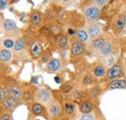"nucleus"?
<instances>
[{"instance_id": "5701e85b", "label": "nucleus", "mask_w": 126, "mask_h": 120, "mask_svg": "<svg viewBox=\"0 0 126 120\" xmlns=\"http://www.w3.org/2000/svg\"><path fill=\"white\" fill-rule=\"evenodd\" d=\"M15 44H16V42H14V40H12V39H4L2 41V45L7 49L15 47Z\"/></svg>"}, {"instance_id": "393cba45", "label": "nucleus", "mask_w": 126, "mask_h": 120, "mask_svg": "<svg viewBox=\"0 0 126 120\" xmlns=\"http://www.w3.org/2000/svg\"><path fill=\"white\" fill-rule=\"evenodd\" d=\"M68 44V38L66 35H61L58 39V45L60 48H65Z\"/></svg>"}, {"instance_id": "a19ab883", "label": "nucleus", "mask_w": 126, "mask_h": 120, "mask_svg": "<svg viewBox=\"0 0 126 120\" xmlns=\"http://www.w3.org/2000/svg\"><path fill=\"white\" fill-rule=\"evenodd\" d=\"M54 80H55L56 83H60V81H61L60 78H59V76H55V77H54Z\"/></svg>"}, {"instance_id": "f3484780", "label": "nucleus", "mask_w": 126, "mask_h": 120, "mask_svg": "<svg viewBox=\"0 0 126 120\" xmlns=\"http://www.w3.org/2000/svg\"><path fill=\"white\" fill-rule=\"evenodd\" d=\"M3 28L7 31H13L16 29V23L12 19H5L3 21Z\"/></svg>"}, {"instance_id": "6e6552de", "label": "nucleus", "mask_w": 126, "mask_h": 120, "mask_svg": "<svg viewBox=\"0 0 126 120\" xmlns=\"http://www.w3.org/2000/svg\"><path fill=\"white\" fill-rule=\"evenodd\" d=\"M84 51V45L80 42H74L71 45V54L73 56H79Z\"/></svg>"}, {"instance_id": "dca6fc26", "label": "nucleus", "mask_w": 126, "mask_h": 120, "mask_svg": "<svg viewBox=\"0 0 126 120\" xmlns=\"http://www.w3.org/2000/svg\"><path fill=\"white\" fill-rule=\"evenodd\" d=\"M12 58V52L7 48H2L0 51V59L2 62H8Z\"/></svg>"}, {"instance_id": "7c9ffc66", "label": "nucleus", "mask_w": 126, "mask_h": 120, "mask_svg": "<svg viewBox=\"0 0 126 120\" xmlns=\"http://www.w3.org/2000/svg\"><path fill=\"white\" fill-rule=\"evenodd\" d=\"M41 33L43 34V35H48V34H51V26H49V25H46V26H44L42 29H41Z\"/></svg>"}, {"instance_id": "6ab92c4d", "label": "nucleus", "mask_w": 126, "mask_h": 120, "mask_svg": "<svg viewBox=\"0 0 126 120\" xmlns=\"http://www.w3.org/2000/svg\"><path fill=\"white\" fill-rule=\"evenodd\" d=\"M9 92H10V96L16 97V98H18L21 95V89H20V87L17 84L12 85L10 87V89H9Z\"/></svg>"}, {"instance_id": "a211bd4d", "label": "nucleus", "mask_w": 126, "mask_h": 120, "mask_svg": "<svg viewBox=\"0 0 126 120\" xmlns=\"http://www.w3.org/2000/svg\"><path fill=\"white\" fill-rule=\"evenodd\" d=\"M126 25V18L124 15H120L114 22V27L117 30H121Z\"/></svg>"}, {"instance_id": "c85d7f7f", "label": "nucleus", "mask_w": 126, "mask_h": 120, "mask_svg": "<svg viewBox=\"0 0 126 120\" xmlns=\"http://www.w3.org/2000/svg\"><path fill=\"white\" fill-rule=\"evenodd\" d=\"M83 84L84 85H90L92 82H93V79H92V76L90 75H86L83 77Z\"/></svg>"}, {"instance_id": "e433bc0d", "label": "nucleus", "mask_w": 126, "mask_h": 120, "mask_svg": "<svg viewBox=\"0 0 126 120\" xmlns=\"http://www.w3.org/2000/svg\"><path fill=\"white\" fill-rule=\"evenodd\" d=\"M0 120H11L9 113H2L0 116Z\"/></svg>"}, {"instance_id": "0eeeda50", "label": "nucleus", "mask_w": 126, "mask_h": 120, "mask_svg": "<svg viewBox=\"0 0 126 120\" xmlns=\"http://www.w3.org/2000/svg\"><path fill=\"white\" fill-rule=\"evenodd\" d=\"M18 103V98L16 97H13V96H9L7 99H5L4 101L1 102L2 104V106L8 110L12 109L13 107H15Z\"/></svg>"}, {"instance_id": "c9c22d12", "label": "nucleus", "mask_w": 126, "mask_h": 120, "mask_svg": "<svg viewBox=\"0 0 126 120\" xmlns=\"http://www.w3.org/2000/svg\"><path fill=\"white\" fill-rule=\"evenodd\" d=\"M45 15H46V18H47V19H51V18L53 17V13H52L51 10H47Z\"/></svg>"}, {"instance_id": "9d476101", "label": "nucleus", "mask_w": 126, "mask_h": 120, "mask_svg": "<svg viewBox=\"0 0 126 120\" xmlns=\"http://www.w3.org/2000/svg\"><path fill=\"white\" fill-rule=\"evenodd\" d=\"M111 49H112V45H111V43H110V42H106L105 45H103V46L97 51V53H98V55L105 57V56L110 55Z\"/></svg>"}, {"instance_id": "412c9836", "label": "nucleus", "mask_w": 126, "mask_h": 120, "mask_svg": "<svg viewBox=\"0 0 126 120\" xmlns=\"http://www.w3.org/2000/svg\"><path fill=\"white\" fill-rule=\"evenodd\" d=\"M24 47H25V42H24V40L22 38L17 39L16 41V44H15V47H14L15 51L16 52H19V51L23 50Z\"/></svg>"}, {"instance_id": "f704fd0d", "label": "nucleus", "mask_w": 126, "mask_h": 120, "mask_svg": "<svg viewBox=\"0 0 126 120\" xmlns=\"http://www.w3.org/2000/svg\"><path fill=\"white\" fill-rule=\"evenodd\" d=\"M99 94V89L98 88H92L91 90H89V95L91 96V97H96L97 95Z\"/></svg>"}, {"instance_id": "1a4fd4ad", "label": "nucleus", "mask_w": 126, "mask_h": 120, "mask_svg": "<svg viewBox=\"0 0 126 120\" xmlns=\"http://www.w3.org/2000/svg\"><path fill=\"white\" fill-rule=\"evenodd\" d=\"M30 53L34 58H38L42 54V47H41L40 43L37 40L33 41V43L30 45Z\"/></svg>"}, {"instance_id": "cd10ccee", "label": "nucleus", "mask_w": 126, "mask_h": 120, "mask_svg": "<svg viewBox=\"0 0 126 120\" xmlns=\"http://www.w3.org/2000/svg\"><path fill=\"white\" fill-rule=\"evenodd\" d=\"M49 50L47 49V50H44L41 54V61L43 63H46V62H48L49 61Z\"/></svg>"}, {"instance_id": "7ed1b4c3", "label": "nucleus", "mask_w": 126, "mask_h": 120, "mask_svg": "<svg viewBox=\"0 0 126 120\" xmlns=\"http://www.w3.org/2000/svg\"><path fill=\"white\" fill-rule=\"evenodd\" d=\"M101 30H102V26H101V24L100 23H98V22H90V23H88V25H87V33H88V35H89V37H91V38H97V37H99L98 35L101 33Z\"/></svg>"}, {"instance_id": "f8f14e48", "label": "nucleus", "mask_w": 126, "mask_h": 120, "mask_svg": "<svg viewBox=\"0 0 126 120\" xmlns=\"http://www.w3.org/2000/svg\"><path fill=\"white\" fill-rule=\"evenodd\" d=\"M76 37H77V40L78 42L80 43H85L88 41V38H89V35L87 33V31H85L84 29L80 28V29L77 30V33H76Z\"/></svg>"}, {"instance_id": "aec40b11", "label": "nucleus", "mask_w": 126, "mask_h": 120, "mask_svg": "<svg viewBox=\"0 0 126 120\" xmlns=\"http://www.w3.org/2000/svg\"><path fill=\"white\" fill-rule=\"evenodd\" d=\"M64 109H65V112L68 114V115H72L75 113L76 111V107H75V105L70 103V102H66L64 104Z\"/></svg>"}, {"instance_id": "c756f323", "label": "nucleus", "mask_w": 126, "mask_h": 120, "mask_svg": "<svg viewBox=\"0 0 126 120\" xmlns=\"http://www.w3.org/2000/svg\"><path fill=\"white\" fill-rule=\"evenodd\" d=\"M71 89H72V85H71V83H69V82L64 83L62 86H61V91L64 92V93H68Z\"/></svg>"}, {"instance_id": "9b49d317", "label": "nucleus", "mask_w": 126, "mask_h": 120, "mask_svg": "<svg viewBox=\"0 0 126 120\" xmlns=\"http://www.w3.org/2000/svg\"><path fill=\"white\" fill-rule=\"evenodd\" d=\"M109 87L110 89H118V88H126L125 79H114L109 83Z\"/></svg>"}, {"instance_id": "423d86ee", "label": "nucleus", "mask_w": 126, "mask_h": 120, "mask_svg": "<svg viewBox=\"0 0 126 120\" xmlns=\"http://www.w3.org/2000/svg\"><path fill=\"white\" fill-rule=\"evenodd\" d=\"M61 69V62L56 58H51L47 62V70L50 73H55L58 72Z\"/></svg>"}, {"instance_id": "2eb2a0df", "label": "nucleus", "mask_w": 126, "mask_h": 120, "mask_svg": "<svg viewBox=\"0 0 126 120\" xmlns=\"http://www.w3.org/2000/svg\"><path fill=\"white\" fill-rule=\"evenodd\" d=\"M79 110L82 114H86V113H90L92 110V105L88 102V101H84L79 105Z\"/></svg>"}, {"instance_id": "4c0bfd02", "label": "nucleus", "mask_w": 126, "mask_h": 120, "mask_svg": "<svg viewBox=\"0 0 126 120\" xmlns=\"http://www.w3.org/2000/svg\"><path fill=\"white\" fill-rule=\"evenodd\" d=\"M7 4H8V2H7V1L0 0V9H1V10H4V9L7 7Z\"/></svg>"}, {"instance_id": "72a5a7b5", "label": "nucleus", "mask_w": 126, "mask_h": 120, "mask_svg": "<svg viewBox=\"0 0 126 120\" xmlns=\"http://www.w3.org/2000/svg\"><path fill=\"white\" fill-rule=\"evenodd\" d=\"M94 3V5H96L97 7H102V6H104L106 3H107V1L106 0H96V1H94L93 2Z\"/></svg>"}, {"instance_id": "4be33fe9", "label": "nucleus", "mask_w": 126, "mask_h": 120, "mask_svg": "<svg viewBox=\"0 0 126 120\" xmlns=\"http://www.w3.org/2000/svg\"><path fill=\"white\" fill-rule=\"evenodd\" d=\"M93 73H94L95 76L99 77V76H102V75L106 73V69H105L104 66H102V65H98V66H96V67L94 68Z\"/></svg>"}, {"instance_id": "2f4dec72", "label": "nucleus", "mask_w": 126, "mask_h": 120, "mask_svg": "<svg viewBox=\"0 0 126 120\" xmlns=\"http://www.w3.org/2000/svg\"><path fill=\"white\" fill-rule=\"evenodd\" d=\"M79 120H94V115L92 113H86V114H82L80 116Z\"/></svg>"}, {"instance_id": "4468645a", "label": "nucleus", "mask_w": 126, "mask_h": 120, "mask_svg": "<svg viewBox=\"0 0 126 120\" xmlns=\"http://www.w3.org/2000/svg\"><path fill=\"white\" fill-rule=\"evenodd\" d=\"M41 14L37 11H34L30 15V23L33 26H37L41 23Z\"/></svg>"}, {"instance_id": "bb28decb", "label": "nucleus", "mask_w": 126, "mask_h": 120, "mask_svg": "<svg viewBox=\"0 0 126 120\" xmlns=\"http://www.w3.org/2000/svg\"><path fill=\"white\" fill-rule=\"evenodd\" d=\"M114 56L113 55H108V56H105L104 57V63L107 65V66H110V67H112L113 66V64H114Z\"/></svg>"}, {"instance_id": "ea45409f", "label": "nucleus", "mask_w": 126, "mask_h": 120, "mask_svg": "<svg viewBox=\"0 0 126 120\" xmlns=\"http://www.w3.org/2000/svg\"><path fill=\"white\" fill-rule=\"evenodd\" d=\"M67 33H68L69 35H74L75 33H77V31H75V30L72 29V28H68V31H67Z\"/></svg>"}, {"instance_id": "20e7f679", "label": "nucleus", "mask_w": 126, "mask_h": 120, "mask_svg": "<svg viewBox=\"0 0 126 120\" xmlns=\"http://www.w3.org/2000/svg\"><path fill=\"white\" fill-rule=\"evenodd\" d=\"M122 74V68L120 65H113L112 67H110L107 72V77L114 80L115 77L120 76Z\"/></svg>"}, {"instance_id": "ddd939ff", "label": "nucleus", "mask_w": 126, "mask_h": 120, "mask_svg": "<svg viewBox=\"0 0 126 120\" xmlns=\"http://www.w3.org/2000/svg\"><path fill=\"white\" fill-rule=\"evenodd\" d=\"M105 43H106V41H105V39L103 38V37H97V38H95L92 40V42H91V47L95 49V50H99L103 45H105Z\"/></svg>"}, {"instance_id": "79ce46f5", "label": "nucleus", "mask_w": 126, "mask_h": 120, "mask_svg": "<svg viewBox=\"0 0 126 120\" xmlns=\"http://www.w3.org/2000/svg\"><path fill=\"white\" fill-rule=\"evenodd\" d=\"M125 28H126V25H125Z\"/></svg>"}, {"instance_id": "39448f33", "label": "nucleus", "mask_w": 126, "mask_h": 120, "mask_svg": "<svg viewBox=\"0 0 126 120\" xmlns=\"http://www.w3.org/2000/svg\"><path fill=\"white\" fill-rule=\"evenodd\" d=\"M47 110H48V113L50 114V116H58L61 113L60 105L55 101H51L47 105Z\"/></svg>"}, {"instance_id": "a878e982", "label": "nucleus", "mask_w": 126, "mask_h": 120, "mask_svg": "<svg viewBox=\"0 0 126 120\" xmlns=\"http://www.w3.org/2000/svg\"><path fill=\"white\" fill-rule=\"evenodd\" d=\"M10 95V92L9 90L7 89L5 86H1V89H0V98H1V102L4 101L5 99H7Z\"/></svg>"}, {"instance_id": "f03ea898", "label": "nucleus", "mask_w": 126, "mask_h": 120, "mask_svg": "<svg viewBox=\"0 0 126 120\" xmlns=\"http://www.w3.org/2000/svg\"><path fill=\"white\" fill-rule=\"evenodd\" d=\"M100 8L97 7L96 5H89L84 9V16L88 19V20H96L99 15H100Z\"/></svg>"}, {"instance_id": "473e14b6", "label": "nucleus", "mask_w": 126, "mask_h": 120, "mask_svg": "<svg viewBox=\"0 0 126 120\" xmlns=\"http://www.w3.org/2000/svg\"><path fill=\"white\" fill-rule=\"evenodd\" d=\"M22 98H23L24 101H30V100H31V93H30V91L24 92V93L22 94Z\"/></svg>"}, {"instance_id": "58836bf2", "label": "nucleus", "mask_w": 126, "mask_h": 120, "mask_svg": "<svg viewBox=\"0 0 126 120\" xmlns=\"http://www.w3.org/2000/svg\"><path fill=\"white\" fill-rule=\"evenodd\" d=\"M81 96H82V93H80V92H77V93H75V97H76L77 102H79V100H80Z\"/></svg>"}, {"instance_id": "f257e3e1", "label": "nucleus", "mask_w": 126, "mask_h": 120, "mask_svg": "<svg viewBox=\"0 0 126 120\" xmlns=\"http://www.w3.org/2000/svg\"><path fill=\"white\" fill-rule=\"evenodd\" d=\"M35 98L39 103L48 105L52 101V95L49 90L46 88H39L35 93Z\"/></svg>"}, {"instance_id": "b1692460", "label": "nucleus", "mask_w": 126, "mask_h": 120, "mask_svg": "<svg viewBox=\"0 0 126 120\" xmlns=\"http://www.w3.org/2000/svg\"><path fill=\"white\" fill-rule=\"evenodd\" d=\"M31 109H32V112L35 115H40L42 113V111H43V106L41 105V104H39V103H35L34 105H32Z\"/></svg>"}]
</instances>
